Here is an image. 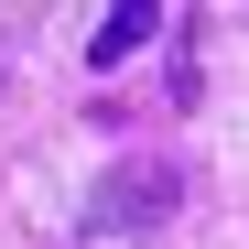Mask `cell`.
Segmentation results:
<instances>
[{"label": "cell", "mask_w": 249, "mask_h": 249, "mask_svg": "<svg viewBox=\"0 0 249 249\" xmlns=\"http://www.w3.org/2000/svg\"><path fill=\"white\" fill-rule=\"evenodd\" d=\"M174 195H184V174H174L162 152L108 162V174H98V195H87V238H141V228H162V217H174Z\"/></svg>", "instance_id": "6da1fadb"}, {"label": "cell", "mask_w": 249, "mask_h": 249, "mask_svg": "<svg viewBox=\"0 0 249 249\" xmlns=\"http://www.w3.org/2000/svg\"><path fill=\"white\" fill-rule=\"evenodd\" d=\"M162 33V0H108V22L87 33V65H119V54H141Z\"/></svg>", "instance_id": "7a4b0ae2"}]
</instances>
